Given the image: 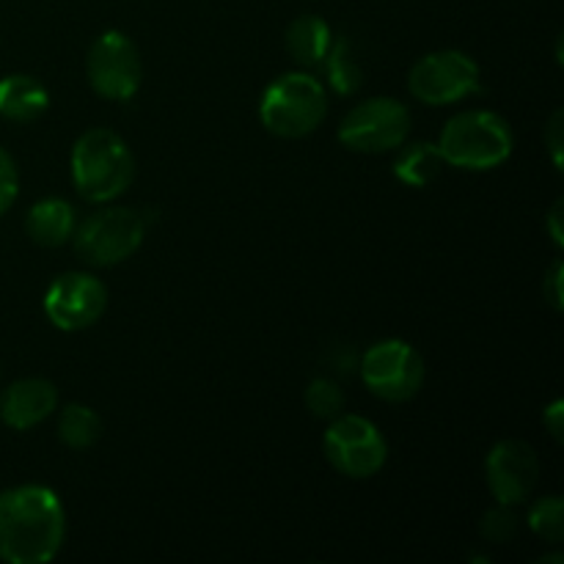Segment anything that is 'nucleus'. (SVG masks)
Returning a JSON list of instances; mask_svg holds the SVG:
<instances>
[{"instance_id":"1","label":"nucleus","mask_w":564,"mask_h":564,"mask_svg":"<svg viewBox=\"0 0 564 564\" xmlns=\"http://www.w3.org/2000/svg\"><path fill=\"white\" fill-rule=\"evenodd\" d=\"M66 538L58 494L44 485H17L0 494V560L47 564Z\"/></svg>"},{"instance_id":"2","label":"nucleus","mask_w":564,"mask_h":564,"mask_svg":"<svg viewBox=\"0 0 564 564\" xmlns=\"http://www.w3.org/2000/svg\"><path fill=\"white\" fill-rule=\"evenodd\" d=\"M72 185L80 198L105 204L119 198L135 180V158L121 135L105 127L86 130L72 147Z\"/></svg>"},{"instance_id":"3","label":"nucleus","mask_w":564,"mask_h":564,"mask_svg":"<svg viewBox=\"0 0 564 564\" xmlns=\"http://www.w3.org/2000/svg\"><path fill=\"white\" fill-rule=\"evenodd\" d=\"M435 147L446 165L463 171H490L510 160L516 138L505 116L494 110H463L446 121Z\"/></svg>"},{"instance_id":"4","label":"nucleus","mask_w":564,"mask_h":564,"mask_svg":"<svg viewBox=\"0 0 564 564\" xmlns=\"http://www.w3.org/2000/svg\"><path fill=\"white\" fill-rule=\"evenodd\" d=\"M328 113L325 86L308 72H284L259 99V119L275 138H306L323 124Z\"/></svg>"},{"instance_id":"5","label":"nucleus","mask_w":564,"mask_h":564,"mask_svg":"<svg viewBox=\"0 0 564 564\" xmlns=\"http://www.w3.org/2000/svg\"><path fill=\"white\" fill-rule=\"evenodd\" d=\"M147 220L130 207H105L75 226V251L94 268H113L127 262L147 240Z\"/></svg>"},{"instance_id":"6","label":"nucleus","mask_w":564,"mask_h":564,"mask_svg":"<svg viewBox=\"0 0 564 564\" xmlns=\"http://www.w3.org/2000/svg\"><path fill=\"white\" fill-rule=\"evenodd\" d=\"M482 86L477 61L463 50H435L422 55L408 72V91L424 105H455Z\"/></svg>"},{"instance_id":"7","label":"nucleus","mask_w":564,"mask_h":564,"mask_svg":"<svg viewBox=\"0 0 564 564\" xmlns=\"http://www.w3.org/2000/svg\"><path fill=\"white\" fill-rule=\"evenodd\" d=\"M339 141L350 152L386 154L400 149L411 135V110L391 97L358 102L339 124Z\"/></svg>"},{"instance_id":"8","label":"nucleus","mask_w":564,"mask_h":564,"mask_svg":"<svg viewBox=\"0 0 564 564\" xmlns=\"http://www.w3.org/2000/svg\"><path fill=\"white\" fill-rule=\"evenodd\" d=\"M323 449L330 466L350 479L375 477L389 460V444L378 424L356 413H339L330 419Z\"/></svg>"},{"instance_id":"9","label":"nucleus","mask_w":564,"mask_h":564,"mask_svg":"<svg viewBox=\"0 0 564 564\" xmlns=\"http://www.w3.org/2000/svg\"><path fill=\"white\" fill-rule=\"evenodd\" d=\"M86 75L94 94L110 102H130L141 91L143 80V64L135 42L121 31L99 33L88 50Z\"/></svg>"},{"instance_id":"10","label":"nucleus","mask_w":564,"mask_h":564,"mask_svg":"<svg viewBox=\"0 0 564 564\" xmlns=\"http://www.w3.org/2000/svg\"><path fill=\"white\" fill-rule=\"evenodd\" d=\"M424 375L422 352L402 339L378 341L361 361V380L383 402L413 400L422 391Z\"/></svg>"},{"instance_id":"11","label":"nucleus","mask_w":564,"mask_h":564,"mask_svg":"<svg viewBox=\"0 0 564 564\" xmlns=\"http://www.w3.org/2000/svg\"><path fill=\"white\" fill-rule=\"evenodd\" d=\"M44 317L58 330L91 328L108 308V286L91 273H64L44 292Z\"/></svg>"},{"instance_id":"12","label":"nucleus","mask_w":564,"mask_h":564,"mask_svg":"<svg viewBox=\"0 0 564 564\" xmlns=\"http://www.w3.org/2000/svg\"><path fill=\"white\" fill-rule=\"evenodd\" d=\"M485 479L499 505H523L540 482L538 452L527 441H499L485 457Z\"/></svg>"},{"instance_id":"13","label":"nucleus","mask_w":564,"mask_h":564,"mask_svg":"<svg viewBox=\"0 0 564 564\" xmlns=\"http://www.w3.org/2000/svg\"><path fill=\"white\" fill-rule=\"evenodd\" d=\"M58 408V389L47 378H20L0 394V422L25 433L47 422Z\"/></svg>"},{"instance_id":"14","label":"nucleus","mask_w":564,"mask_h":564,"mask_svg":"<svg viewBox=\"0 0 564 564\" xmlns=\"http://www.w3.org/2000/svg\"><path fill=\"white\" fill-rule=\"evenodd\" d=\"M77 226L75 207L64 198H42L25 215V231L36 246L58 248L72 240Z\"/></svg>"},{"instance_id":"15","label":"nucleus","mask_w":564,"mask_h":564,"mask_svg":"<svg viewBox=\"0 0 564 564\" xmlns=\"http://www.w3.org/2000/svg\"><path fill=\"white\" fill-rule=\"evenodd\" d=\"M50 94L33 75H9L0 80V116L9 121H36L47 110Z\"/></svg>"},{"instance_id":"16","label":"nucleus","mask_w":564,"mask_h":564,"mask_svg":"<svg viewBox=\"0 0 564 564\" xmlns=\"http://www.w3.org/2000/svg\"><path fill=\"white\" fill-rule=\"evenodd\" d=\"M334 44V33L323 17H297L286 28V53L301 66H319Z\"/></svg>"},{"instance_id":"17","label":"nucleus","mask_w":564,"mask_h":564,"mask_svg":"<svg viewBox=\"0 0 564 564\" xmlns=\"http://www.w3.org/2000/svg\"><path fill=\"white\" fill-rule=\"evenodd\" d=\"M444 158H441L438 147L427 141H416L411 147L402 143L400 154L394 160V176L402 182V185L411 187H427L433 185L435 180L444 171Z\"/></svg>"},{"instance_id":"18","label":"nucleus","mask_w":564,"mask_h":564,"mask_svg":"<svg viewBox=\"0 0 564 564\" xmlns=\"http://www.w3.org/2000/svg\"><path fill=\"white\" fill-rule=\"evenodd\" d=\"M58 438L69 449H91L102 438V419L88 405H66L58 416Z\"/></svg>"},{"instance_id":"19","label":"nucleus","mask_w":564,"mask_h":564,"mask_svg":"<svg viewBox=\"0 0 564 564\" xmlns=\"http://www.w3.org/2000/svg\"><path fill=\"white\" fill-rule=\"evenodd\" d=\"M319 66H325V77H328L330 88H334L336 94H341V97H350V94H356L358 88H361V64H358L356 55H352L350 42H345V39L330 44L328 55H325V61Z\"/></svg>"},{"instance_id":"20","label":"nucleus","mask_w":564,"mask_h":564,"mask_svg":"<svg viewBox=\"0 0 564 564\" xmlns=\"http://www.w3.org/2000/svg\"><path fill=\"white\" fill-rule=\"evenodd\" d=\"M529 529L545 543H562L564 538V501L560 496H545V499L534 501L529 510Z\"/></svg>"},{"instance_id":"21","label":"nucleus","mask_w":564,"mask_h":564,"mask_svg":"<svg viewBox=\"0 0 564 564\" xmlns=\"http://www.w3.org/2000/svg\"><path fill=\"white\" fill-rule=\"evenodd\" d=\"M306 408L312 411L314 419L330 422V419H336L339 413H345V391H341L339 383L330 378L312 380L306 389Z\"/></svg>"},{"instance_id":"22","label":"nucleus","mask_w":564,"mask_h":564,"mask_svg":"<svg viewBox=\"0 0 564 564\" xmlns=\"http://www.w3.org/2000/svg\"><path fill=\"white\" fill-rule=\"evenodd\" d=\"M479 532H482V538L488 540V543H507V540L516 538L518 532L516 507L499 505V501H496L494 510H488L482 516Z\"/></svg>"},{"instance_id":"23","label":"nucleus","mask_w":564,"mask_h":564,"mask_svg":"<svg viewBox=\"0 0 564 564\" xmlns=\"http://www.w3.org/2000/svg\"><path fill=\"white\" fill-rule=\"evenodd\" d=\"M17 193H20V171L14 158L0 147V215L9 213L11 204L17 202Z\"/></svg>"},{"instance_id":"24","label":"nucleus","mask_w":564,"mask_h":564,"mask_svg":"<svg viewBox=\"0 0 564 564\" xmlns=\"http://www.w3.org/2000/svg\"><path fill=\"white\" fill-rule=\"evenodd\" d=\"M562 275H564L562 262H554V264H551L549 275L543 279V295H545V301L551 303V308H554V312H562V308H564V303H562V297H564Z\"/></svg>"},{"instance_id":"25","label":"nucleus","mask_w":564,"mask_h":564,"mask_svg":"<svg viewBox=\"0 0 564 564\" xmlns=\"http://www.w3.org/2000/svg\"><path fill=\"white\" fill-rule=\"evenodd\" d=\"M562 119H564L562 110H556V113L551 116L549 132H545V143H549V149H551V160H554L556 169H560V165H562V130H564Z\"/></svg>"},{"instance_id":"26","label":"nucleus","mask_w":564,"mask_h":564,"mask_svg":"<svg viewBox=\"0 0 564 564\" xmlns=\"http://www.w3.org/2000/svg\"><path fill=\"white\" fill-rule=\"evenodd\" d=\"M543 424L554 441H562V424H564V402L554 400L549 408L543 411Z\"/></svg>"},{"instance_id":"27","label":"nucleus","mask_w":564,"mask_h":564,"mask_svg":"<svg viewBox=\"0 0 564 564\" xmlns=\"http://www.w3.org/2000/svg\"><path fill=\"white\" fill-rule=\"evenodd\" d=\"M562 202H556L554 204V209H551L549 213V229H551V237H554V242L556 246L562 248V242H564V237H562Z\"/></svg>"}]
</instances>
